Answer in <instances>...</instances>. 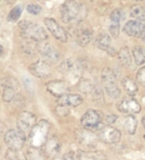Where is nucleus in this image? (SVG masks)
<instances>
[{"instance_id":"1","label":"nucleus","mask_w":145,"mask_h":160,"mask_svg":"<svg viewBox=\"0 0 145 160\" xmlns=\"http://www.w3.org/2000/svg\"><path fill=\"white\" fill-rule=\"evenodd\" d=\"M20 35L26 40L42 42L49 38L48 33L43 26L30 21H22L19 24Z\"/></svg>"},{"instance_id":"2","label":"nucleus","mask_w":145,"mask_h":160,"mask_svg":"<svg viewBox=\"0 0 145 160\" xmlns=\"http://www.w3.org/2000/svg\"><path fill=\"white\" fill-rule=\"evenodd\" d=\"M50 126V123L44 119L36 124L28 135V141L31 147L41 148L45 145L49 133Z\"/></svg>"},{"instance_id":"3","label":"nucleus","mask_w":145,"mask_h":160,"mask_svg":"<svg viewBox=\"0 0 145 160\" xmlns=\"http://www.w3.org/2000/svg\"><path fill=\"white\" fill-rule=\"evenodd\" d=\"M101 82L108 96L114 99L119 98L122 92L116 83V75L110 68L103 69L101 72Z\"/></svg>"},{"instance_id":"4","label":"nucleus","mask_w":145,"mask_h":160,"mask_svg":"<svg viewBox=\"0 0 145 160\" xmlns=\"http://www.w3.org/2000/svg\"><path fill=\"white\" fill-rule=\"evenodd\" d=\"M105 122L104 115L95 109H88L81 118V124L83 128L88 131H97L103 128Z\"/></svg>"},{"instance_id":"5","label":"nucleus","mask_w":145,"mask_h":160,"mask_svg":"<svg viewBox=\"0 0 145 160\" xmlns=\"http://www.w3.org/2000/svg\"><path fill=\"white\" fill-rule=\"evenodd\" d=\"M61 20L64 23L69 24L75 21L81 13V4L75 0H66L60 6Z\"/></svg>"},{"instance_id":"6","label":"nucleus","mask_w":145,"mask_h":160,"mask_svg":"<svg viewBox=\"0 0 145 160\" xmlns=\"http://www.w3.org/2000/svg\"><path fill=\"white\" fill-rule=\"evenodd\" d=\"M26 136L18 130H9L4 135V142L9 149L19 151L25 145Z\"/></svg>"},{"instance_id":"7","label":"nucleus","mask_w":145,"mask_h":160,"mask_svg":"<svg viewBox=\"0 0 145 160\" xmlns=\"http://www.w3.org/2000/svg\"><path fill=\"white\" fill-rule=\"evenodd\" d=\"M38 123L37 116L33 113L29 111L21 112L17 118V130L22 132L23 134L29 135L32 129Z\"/></svg>"},{"instance_id":"8","label":"nucleus","mask_w":145,"mask_h":160,"mask_svg":"<svg viewBox=\"0 0 145 160\" xmlns=\"http://www.w3.org/2000/svg\"><path fill=\"white\" fill-rule=\"evenodd\" d=\"M98 137L103 142L114 144L120 142L122 138V132L118 128L111 125H108L99 130Z\"/></svg>"},{"instance_id":"9","label":"nucleus","mask_w":145,"mask_h":160,"mask_svg":"<svg viewBox=\"0 0 145 160\" xmlns=\"http://www.w3.org/2000/svg\"><path fill=\"white\" fill-rule=\"evenodd\" d=\"M44 24L47 26V29L54 37L55 39L62 42H66L68 41V36L65 30L54 19L49 17L45 18Z\"/></svg>"},{"instance_id":"10","label":"nucleus","mask_w":145,"mask_h":160,"mask_svg":"<svg viewBox=\"0 0 145 160\" xmlns=\"http://www.w3.org/2000/svg\"><path fill=\"white\" fill-rule=\"evenodd\" d=\"M29 72L38 78L47 79L52 75V68L49 62L38 60L30 65Z\"/></svg>"},{"instance_id":"11","label":"nucleus","mask_w":145,"mask_h":160,"mask_svg":"<svg viewBox=\"0 0 145 160\" xmlns=\"http://www.w3.org/2000/svg\"><path fill=\"white\" fill-rule=\"evenodd\" d=\"M46 89L49 92L57 98L70 93V88L66 82L61 80L50 81L46 84Z\"/></svg>"},{"instance_id":"12","label":"nucleus","mask_w":145,"mask_h":160,"mask_svg":"<svg viewBox=\"0 0 145 160\" xmlns=\"http://www.w3.org/2000/svg\"><path fill=\"white\" fill-rule=\"evenodd\" d=\"M123 32L129 37L143 38L145 36V22L135 20L127 21L123 27Z\"/></svg>"},{"instance_id":"13","label":"nucleus","mask_w":145,"mask_h":160,"mask_svg":"<svg viewBox=\"0 0 145 160\" xmlns=\"http://www.w3.org/2000/svg\"><path fill=\"white\" fill-rule=\"evenodd\" d=\"M38 49L43 58L45 59V61L50 62V63H56L60 59V53L58 50L53 47L50 43H48L46 42H39L38 45Z\"/></svg>"},{"instance_id":"14","label":"nucleus","mask_w":145,"mask_h":160,"mask_svg":"<svg viewBox=\"0 0 145 160\" xmlns=\"http://www.w3.org/2000/svg\"><path fill=\"white\" fill-rule=\"evenodd\" d=\"M75 137H76V141L81 145L85 146L87 148H94L99 140L98 136H96L93 131H88L86 129L76 131Z\"/></svg>"},{"instance_id":"15","label":"nucleus","mask_w":145,"mask_h":160,"mask_svg":"<svg viewBox=\"0 0 145 160\" xmlns=\"http://www.w3.org/2000/svg\"><path fill=\"white\" fill-rule=\"evenodd\" d=\"M118 110L126 114H138L141 111V105L136 99L131 98H126L117 104Z\"/></svg>"},{"instance_id":"16","label":"nucleus","mask_w":145,"mask_h":160,"mask_svg":"<svg viewBox=\"0 0 145 160\" xmlns=\"http://www.w3.org/2000/svg\"><path fill=\"white\" fill-rule=\"evenodd\" d=\"M95 45L99 49L106 52L110 56L117 55V51L112 46L111 38L107 33H100L95 38Z\"/></svg>"},{"instance_id":"17","label":"nucleus","mask_w":145,"mask_h":160,"mask_svg":"<svg viewBox=\"0 0 145 160\" xmlns=\"http://www.w3.org/2000/svg\"><path fill=\"white\" fill-rule=\"evenodd\" d=\"M83 102V98L79 94L68 93L58 98V104L65 105L66 107H77Z\"/></svg>"},{"instance_id":"18","label":"nucleus","mask_w":145,"mask_h":160,"mask_svg":"<svg viewBox=\"0 0 145 160\" xmlns=\"http://www.w3.org/2000/svg\"><path fill=\"white\" fill-rule=\"evenodd\" d=\"M44 147L45 154L49 157H54L61 150V143L56 137H52L47 140Z\"/></svg>"},{"instance_id":"19","label":"nucleus","mask_w":145,"mask_h":160,"mask_svg":"<svg viewBox=\"0 0 145 160\" xmlns=\"http://www.w3.org/2000/svg\"><path fill=\"white\" fill-rule=\"evenodd\" d=\"M122 87L126 92L131 97H134L138 92V85L133 79L130 76H126L122 80Z\"/></svg>"},{"instance_id":"20","label":"nucleus","mask_w":145,"mask_h":160,"mask_svg":"<svg viewBox=\"0 0 145 160\" xmlns=\"http://www.w3.org/2000/svg\"><path fill=\"white\" fill-rule=\"evenodd\" d=\"M123 128L128 135H134L137 128V120L133 114H128L123 121Z\"/></svg>"},{"instance_id":"21","label":"nucleus","mask_w":145,"mask_h":160,"mask_svg":"<svg viewBox=\"0 0 145 160\" xmlns=\"http://www.w3.org/2000/svg\"><path fill=\"white\" fill-rule=\"evenodd\" d=\"M93 38V33L87 28L79 30L76 34V40L80 46L85 47L89 43Z\"/></svg>"},{"instance_id":"22","label":"nucleus","mask_w":145,"mask_h":160,"mask_svg":"<svg viewBox=\"0 0 145 160\" xmlns=\"http://www.w3.org/2000/svg\"><path fill=\"white\" fill-rule=\"evenodd\" d=\"M26 158L28 160H47V155L44 151L38 148L30 147L26 152Z\"/></svg>"},{"instance_id":"23","label":"nucleus","mask_w":145,"mask_h":160,"mask_svg":"<svg viewBox=\"0 0 145 160\" xmlns=\"http://www.w3.org/2000/svg\"><path fill=\"white\" fill-rule=\"evenodd\" d=\"M117 57H118L120 63L124 66L128 67L132 64V53L127 47L122 48L119 50V52H117Z\"/></svg>"},{"instance_id":"24","label":"nucleus","mask_w":145,"mask_h":160,"mask_svg":"<svg viewBox=\"0 0 145 160\" xmlns=\"http://www.w3.org/2000/svg\"><path fill=\"white\" fill-rule=\"evenodd\" d=\"M132 54L135 64L137 65H142L145 63V48L142 46L134 47L132 50Z\"/></svg>"},{"instance_id":"25","label":"nucleus","mask_w":145,"mask_h":160,"mask_svg":"<svg viewBox=\"0 0 145 160\" xmlns=\"http://www.w3.org/2000/svg\"><path fill=\"white\" fill-rule=\"evenodd\" d=\"M130 16L135 21L145 22V9L142 6L134 5L131 8Z\"/></svg>"},{"instance_id":"26","label":"nucleus","mask_w":145,"mask_h":160,"mask_svg":"<svg viewBox=\"0 0 145 160\" xmlns=\"http://www.w3.org/2000/svg\"><path fill=\"white\" fill-rule=\"evenodd\" d=\"M125 12L123 11V9L117 8L115 9L110 14V21L111 23H117L120 24L124 19H125Z\"/></svg>"},{"instance_id":"27","label":"nucleus","mask_w":145,"mask_h":160,"mask_svg":"<svg viewBox=\"0 0 145 160\" xmlns=\"http://www.w3.org/2000/svg\"><path fill=\"white\" fill-rule=\"evenodd\" d=\"M22 14V6L16 5L9 11L8 15V21L10 22H15L19 20L20 15Z\"/></svg>"},{"instance_id":"28","label":"nucleus","mask_w":145,"mask_h":160,"mask_svg":"<svg viewBox=\"0 0 145 160\" xmlns=\"http://www.w3.org/2000/svg\"><path fill=\"white\" fill-rule=\"evenodd\" d=\"M81 160H106L105 157L99 152H81Z\"/></svg>"},{"instance_id":"29","label":"nucleus","mask_w":145,"mask_h":160,"mask_svg":"<svg viewBox=\"0 0 145 160\" xmlns=\"http://www.w3.org/2000/svg\"><path fill=\"white\" fill-rule=\"evenodd\" d=\"M15 97V89L12 87H5L3 93V99L4 102H12Z\"/></svg>"},{"instance_id":"30","label":"nucleus","mask_w":145,"mask_h":160,"mask_svg":"<svg viewBox=\"0 0 145 160\" xmlns=\"http://www.w3.org/2000/svg\"><path fill=\"white\" fill-rule=\"evenodd\" d=\"M137 83L145 88V67L140 68L136 74Z\"/></svg>"},{"instance_id":"31","label":"nucleus","mask_w":145,"mask_h":160,"mask_svg":"<svg viewBox=\"0 0 145 160\" xmlns=\"http://www.w3.org/2000/svg\"><path fill=\"white\" fill-rule=\"evenodd\" d=\"M62 160H81V154L75 151H70L65 153Z\"/></svg>"},{"instance_id":"32","label":"nucleus","mask_w":145,"mask_h":160,"mask_svg":"<svg viewBox=\"0 0 145 160\" xmlns=\"http://www.w3.org/2000/svg\"><path fill=\"white\" fill-rule=\"evenodd\" d=\"M55 112L60 116H66L70 113V109H69V107H66L65 105L58 104V106L55 108Z\"/></svg>"},{"instance_id":"33","label":"nucleus","mask_w":145,"mask_h":160,"mask_svg":"<svg viewBox=\"0 0 145 160\" xmlns=\"http://www.w3.org/2000/svg\"><path fill=\"white\" fill-rule=\"evenodd\" d=\"M110 32L113 38H117L120 35V24L111 23L110 26Z\"/></svg>"},{"instance_id":"34","label":"nucleus","mask_w":145,"mask_h":160,"mask_svg":"<svg viewBox=\"0 0 145 160\" xmlns=\"http://www.w3.org/2000/svg\"><path fill=\"white\" fill-rule=\"evenodd\" d=\"M26 10L31 15H38L42 11V7L38 4H28Z\"/></svg>"},{"instance_id":"35","label":"nucleus","mask_w":145,"mask_h":160,"mask_svg":"<svg viewBox=\"0 0 145 160\" xmlns=\"http://www.w3.org/2000/svg\"><path fill=\"white\" fill-rule=\"evenodd\" d=\"M18 151L12 150V149H8V151L6 152L5 158L8 160H21L20 156L18 154Z\"/></svg>"},{"instance_id":"36","label":"nucleus","mask_w":145,"mask_h":160,"mask_svg":"<svg viewBox=\"0 0 145 160\" xmlns=\"http://www.w3.org/2000/svg\"><path fill=\"white\" fill-rule=\"evenodd\" d=\"M117 119H118V116H116L115 114H110V115L105 117V121L107 122L108 125H112L116 122Z\"/></svg>"},{"instance_id":"37","label":"nucleus","mask_w":145,"mask_h":160,"mask_svg":"<svg viewBox=\"0 0 145 160\" xmlns=\"http://www.w3.org/2000/svg\"><path fill=\"white\" fill-rule=\"evenodd\" d=\"M4 1L8 3H13L15 2V0H4Z\"/></svg>"},{"instance_id":"38","label":"nucleus","mask_w":145,"mask_h":160,"mask_svg":"<svg viewBox=\"0 0 145 160\" xmlns=\"http://www.w3.org/2000/svg\"><path fill=\"white\" fill-rule=\"evenodd\" d=\"M142 125H143V127H144V129H145V115L142 118Z\"/></svg>"},{"instance_id":"39","label":"nucleus","mask_w":145,"mask_h":160,"mask_svg":"<svg viewBox=\"0 0 145 160\" xmlns=\"http://www.w3.org/2000/svg\"><path fill=\"white\" fill-rule=\"evenodd\" d=\"M3 48L1 45H0V56L2 55V53H3Z\"/></svg>"},{"instance_id":"40","label":"nucleus","mask_w":145,"mask_h":160,"mask_svg":"<svg viewBox=\"0 0 145 160\" xmlns=\"http://www.w3.org/2000/svg\"><path fill=\"white\" fill-rule=\"evenodd\" d=\"M134 1H142V0H134Z\"/></svg>"},{"instance_id":"41","label":"nucleus","mask_w":145,"mask_h":160,"mask_svg":"<svg viewBox=\"0 0 145 160\" xmlns=\"http://www.w3.org/2000/svg\"><path fill=\"white\" fill-rule=\"evenodd\" d=\"M55 160H62V159H59V158H58V159H55Z\"/></svg>"}]
</instances>
